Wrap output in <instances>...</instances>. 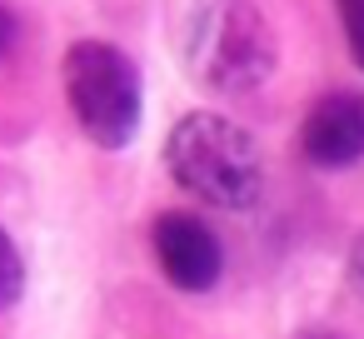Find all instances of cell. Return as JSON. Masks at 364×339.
<instances>
[{
	"instance_id": "cell-6",
	"label": "cell",
	"mask_w": 364,
	"mask_h": 339,
	"mask_svg": "<svg viewBox=\"0 0 364 339\" xmlns=\"http://www.w3.org/2000/svg\"><path fill=\"white\" fill-rule=\"evenodd\" d=\"M21 289H26V259H21L16 240L0 230V309H11L21 299Z\"/></svg>"
},
{
	"instance_id": "cell-7",
	"label": "cell",
	"mask_w": 364,
	"mask_h": 339,
	"mask_svg": "<svg viewBox=\"0 0 364 339\" xmlns=\"http://www.w3.org/2000/svg\"><path fill=\"white\" fill-rule=\"evenodd\" d=\"M339 26H344V41H349L354 65L364 70V0H339Z\"/></svg>"
},
{
	"instance_id": "cell-5",
	"label": "cell",
	"mask_w": 364,
	"mask_h": 339,
	"mask_svg": "<svg viewBox=\"0 0 364 339\" xmlns=\"http://www.w3.org/2000/svg\"><path fill=\"white\" fill-rule=\"evenodd\" d=\"M304 155L319 170H344L364 160V95L354 90H334L324 100L309 105L304 130H299Z\"/></svg>"
},
{
	"instance_id": "cell-4",
	"label": "cell",
	"mask_w": 364,
	"mask_h": 339,
	"mask_svg": "<svg viewBox=\"0 0 364 339\" xmlns=\"http://www.w3.org/2000/svg\"><path fill=\"white\" fill-rule=\"evenodd\" d=\"M150 244H155L160 274H165L175 289H185V294L215 289V279H220V269H225V249H220V235H215L200 215H190V210L160 215L155 230H150Z\"/></svg>"
},
{
	"instance_id": "cell-10",
	"label": "cell",
	"mask_w": 364,
	"mask_h": 339,
	"mask_svg": "<svg viewBox=\"0 0 364 339\" xmlns=\"http://www.w3.org/2000/svg\"><path fill=\"white\" fill-rule=\"evenodd\" d=\"M294 339H344V334H334V329H299Z\"/></svg>"
},
{
	"instance_id": "cell-8",
	"label": "cell",
	"mask_w": 364,
	"mask_h": 339,
	"mask_svg": "<svg viewBox=\"0 0 364 339\" xmlns=\"http://www.w3.org/2000/svg\"><path fill=\"white\" fill-rule=\"evenodd\" d=\"M16 41H21V21H16V11L6 6V0H0V55H11Z\"/></svg>"
},
{
	"instance_id": "cell-9",
	"label": "cell",
	"mask_w": 364,
	"mask_h": 339,
	"mask_svg": "<svg viewBox=\"0 0 364 339\" xmlns=\"http://www.w3.org/2000/svg\"><path fill=\"white\" fill-rule=\"evenodd\" d=\"M349 284H354V294H364V230L349 244Z\"/></svg>"
},
{
	"instance_id": "cell-3",
	"label": "cell",
	"mask_w": 364,
	"mask_h": 339,
	"mask_svg": "<svg viewBox=\"0 0 364 339\" xmlns=\"http://www.w3.org/2000/svg\"><path fill=\"white\" fill-rule=\"evenodd\" d=\"M60 75H65V100H70L75 125L100 150H125L145 115V90H140L135 60L110 41H75L65 50Z\"/></svg>"
},
{
	"instance_id": "cell-2",
	"label": "cell",
	"mask_w": 364,
	"mask_h": 339,
	"mask_svg": "<svg viewBox=\"0 0 364 339\" xmlns=\"http://www.w3.org/2000/svg\"><path fill=\"white\" fill-rule=\"evenodd\" d=\"M165 165L175 185L210 210H250L264 195V160L245 125L225 115H185L165 140Z\"/></svg>"
},
{
	"instance_id": "cell-1",
	"label": "cell",
	"mask_w": 364,
	"mask_h": 339,
	"mask_svg": "<svg viewBox=\"0 0 364 339\" xmlns=\"http://www.w3.org/2000/svg\"><path fill=\"white\" fill-rule=\"evenodd\" d=\"M185 70L215 95H250L274 75V26L255 0H195L185 16Z\"/></svg>"
}]
</instances>
